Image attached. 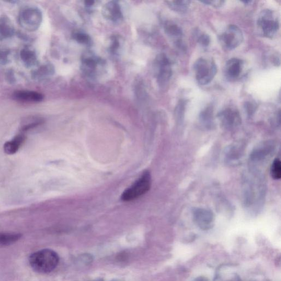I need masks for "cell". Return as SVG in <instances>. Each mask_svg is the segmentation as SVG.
<instances>
[{
	"label": "cell",
	"instance_id": "obj_1",
	"mask_svg": "<svg viewBox=\"0 0 281 281\" xmlns=\"http://www.w3.org/2000/svg\"><path fill=\"white\" fill-rule=\"evenodd\" d=\"M59 261L58 254L51 249L38 251L29 258L31 267L39 273L47 274L52 272L57 267Z\"/></svg>",
	"mask_w": 281,
	"mask_h": 281
},
{
	"label": "cell",
	"instance_id": "obj_24",
	"mask_svg": "<svg viewBox=\"0 0 281 281\" xmlns=\"http://www.w3.org/2000/svg\"><path fill=\"white\" fill-rule=\"evenodd\" d=\"M118 37L114 36L110 39L109 49L113 54H117L122 47L121 40Z\"/></svg>",
	"mask_w": 281,
	"mask_h": 281
},
{
	"label": "cell",
	"instance_id": "obj_28",
	"mask_svg": "<svg viewBox=\"0 0 281 281\" xmlns=\"http://www.w3.org/2000/svg\"><path fill=\"white\" fill-rule=\"evenodd\" d=\"M245 109L247 110L249 114H252L254 111V105L252 103L247 102L245 105Z\"/></svg>",
	"mask_w": 281,
	"mask_h": 281
},
{
	"label": "cell",
	"instance_id": "obj_29",
	"mask_svg": "<svg viewBox=\"0 0 281 281\" xmlns=\"http://www.w3.org/2000/svg\"><path fill=\"white\" fill-rule=\"evenodd\" d=\"M193 281H209V280L204 277H199L195 278Z\"/></svg>",
	"mask_w": 281,
	"mask_h": 281
},
{
	"label": "cell",
	"instance_id": "obj_7",
	"mask_svg": "<svg viewBox=\"0 0 281 281\" xmlns=\"http://www.w3.org/2000/svg\"><path fill=\"white\" fill-rule=\"evenodd\" d=\"M155 74L158 84L163 87L172 76V63L164 54H160L154 61Z\"/></svg>",
	"mask_w": 281,
	"mask_h": 281
},
{
	"label": "cell",
	"instance_id": "obj_2",
	"mask_svg": "<svg viewBox=\"0 0 281 281\" xmlns=\"http://www.w3.org/2000/svg\"><path fill=\"white\" fill-rule=\"evenodd\" d=\"M257 26L261 34L264 37L273 38L277 34L280 28L277 14L271 9L263 10L259 14Z\"/></svg>",
	"mask_w": 281,
	"mask_h": 281
},
{
	"label": "cell",
	"instance_id": "obj_31",
	"mask_svg": "<svg viewBox=\"0 0 281 281\" xmlns=\"http://www.w3.org/2000/svg\"><path fill=\"white\" fill-rule=\"evenodd\" d=\"M100 281V280H96V281Z\"/></svg>",
	"mask_w": 281,
	"mask_h": 281
},
{
	"label": "cell",
	"instance_id": "obj_23",
	"mask_svg": "<svg viewBox=\"0 0 281 281\" xmlns=\"http://www.w3.org/2000/svg\"><path fill=\"white\" fill-rule=\"evenodd\" d=\"M73 38L79 44L90 45L92 43L91 38L89 35L83 32H75L73 35Z\"/></svg>",
	"mask_w": 281,
	"mask_h": 281
},
{
	"label": "cell",
	"instance_id": "obj_17",
	"mask_svg": "<svg viewBox=\"0 0 281 281\" xmlns=\"http://www.w3.org/2000/svg\"><path fill=\"white\" fill-rule=\"evenodd\" d=\"M200 121L207 128H211L213 125V109L209 106L203 110L200 114Z\"/></svg>",
	"mask_w": 281,
	"mask_h": 281
},
{
	"label": "cell",
	"instance_id": "obj_6",
	"mask_svg": "<svg viewBox=\"0 0 281 281\" xmlns=\"http://www.w3.org/2000/svg\"><path fill=\"white\" fill-rule=\"evenodd\" d=\"M243 34L238 26L230 25L219 36V42L226 50L231 51L237 48L243 41Z\"/></svg>",
	"mask_w": 281,
	"mask_h": 281
},
{
	"label": "cell",
	"instance_id": "obj_11",
	"mask_svg": "<svg viewBox=\"0 0 281 281\" xmlns=\"http://www.w3.org/2000/svg\"><path fill=\"white\" fill-rule=\"evenodd\" d=\"M243 61L241 59L233 58L229 60L225 65V73L226 76L232 80L238 78L241 74L243 68Z\"/></svg>",
	"mask_w": 281,
	"mask_h": 281
},
{
	"label": "cell",
	"instance_id": "obj_15",
	"mask_svg": "<svg viewBox=\"0 0 281 281\" xmlns=\"http://www.w3.org/2000/svg\"><path fill=\"white\" fill-rule=\"evenodd\" d=\"M165 32L168 36L174 40L176 44H182V39L183 37V31L182 28L175 23L168 22L165 25Z\"/></svg>",
	"mask_w": 281,
	"mask_h": 281
},
{
	"label": "cell",
	"instance_id": "obj_26",
	"mask_svg": "<svg viewBox=\"0 0 281 281\" xmlns=\"http://www.w3.org/2000/svg\"><path fill=\"white\" fill-rule=\"evenodd\" d=\"M198 43L204 47L209 46L210 43V39L209 35L206 34H200L197 38Z\"/></svg>",
	"mask_w": 281,
	"mask_h": 281
},
{
	"label": "cell",
	"instance_id": "obj_8",
	"mask_svg": "<svg viewBox=\"0 0 281 281\" xmlns=\"http://www.w3.org/2000/svg\"><path fill=\"white\" fill-rule=\"evenodd\" d=\"M194 222L203 230H208L214 225V215L212 210L203 208H195L192 210Z\"/></svg>",
	"mask_w": 281,
	"mask_h": 281
},
{
	"label": "cell",
	"instance_id": "obj_25",
	"mask_svg": "<svg viewBox=\"0 0 281 281\" xmlns=\"http://www.w3.org/2000/svg\"><path fill=\"white\" fill-rule=\"evenodd\" d=\"M0 22H1L2 26L3 27V28H2L0 26V34H1V36L4 37H8L12 32L11 26H10L9 24L6 23V21H5V23H4V22L3 21L2 22L0 21Z\"/></svg>",
	"mask_w": 281,
	"mask_h": 281
},
{
	"label": "cell",
	"instance_id": "obj_16",
	"mask_svg": "<svg viewBox=\"0 0 281 281\" xmlns=\"http://www.w3.org/2000/svg\"><path fill=\"white\" fill-rule=\"evenodd\" d=\"M14 97L19 101L37 102L43 101L44 97L41 94L30 91H19L15 93Z\"/></svg>",
	"mask_w": 281,
	"mask_h": 281
},
{
	"label": "cell",
	"instance_id": "obj_19",
	"mask_svg": "<svg viewBox=\"0 0 281 281\" xmlns=\"http://www.w3.org/2000/svg\"><path fill=\"white\" fill-rule=\"evenodd\" d=\"M168 6L173 11L179 13H185L187 11L190 1H168L165 2Z\"/></svg>",
	"mask_w": 281,
	"mask_h": 281
},
{
	"label": "cell",
	"instance_id": "obj_4",
	"mask_svg": "<svg viewBox=\"0 0 281 281\" xmlns=\"http://www.w3.org/2000/svg\"><path fill=\"white\" fill-rule=\"evenodd\" d=\"M195 78L199 84L205 85L212 81L217 73V66L212 60L199 58L194 64Z\"/></svg>",
	"mask_w": 281,
	"mask_h": 281
},
{
	"label": "cell",
	"instance_id": "obj_5",
	"mask_svg": "<svg viewBox=\"0 0 281 281\" xmlns=\"http://www.w3.org/2000/svg\"><path fill=\"white\" fill-rule=\"evenodd\" d=\"M104 67L103 60L92 52L85 53L82 57L81 70L90 79H96Z\"/></svg>",
	"mask_w": 281,
	"mask_h": 281
},
{
	"label": "cell",
	"instance_id": "obj_9",
	"mask_svg": "<svg viewBox=\"0 0 281 281\" xmlns=\"http://www.w3.org/2000/svg\"><path fill=\"white\" fill-rule=\"evenodd\" d=\"M102 13L105 19L113 23H121L124 19L123 10L118 1H111L104 4Z\"/></svg>",
	"mask_w": 281,
	"mask_h": 281
},
{
	"label": "cell",
	"instance_id": "obj_32",
	"mask_svg": "<svg viewBox=\"0 0 281 281\" xmlns=\"http://www.w3.org/2000/svg\"></svg>",
	"mask_w": 281,
	"mask_h": 281
},
{
	"label": "cell",
	"instance_id": "obj_3",
	"mask_svg": "<svg viewBox=\"0 0 281 281\" xmlns=\"http://www.w3.org/2000/svg\"><path fill=\"white\" fill-rule=\"evenodd\" d=\"M151 184V176L148 171H145L132 187L125 190L122 199L125 202H130L141 197L150 189Z\"/></svg>",
	"mask_w": 281,
	"mask_h": 281
},
{
	"label": "cell",
	"instance_id": "obj_12",
	"mask_svg": "<svg viewBox=\"0 0 281 281\" xmlns=\"http://www.w3.org/2000/svg\"><path fill=\"white\" fill-rule=\"evenodd\" d=\"M42 14L39 10L35 9H28L26 10L22 14V23L25 26L35 28L39 26L41 22Z\"/></svg>",
	"mask_w": 281,
	"mask_h": 281
},
{
	"label": "cell",
	"instance_id": "obj_27",
	"mask_svg": "<svg viewBox=\"0 0 281 281\" xmlns=\"http://www.w3.org/2000/svg\"><path fill=\"white\" fill-rule=\"evenodd\" d=\"M203 3L209 5V6H213L215 8H219L223 6L225 1H210V0H205V1H200Z\"/></svg>",
	"mask_w": 281,
	"mask_h": 281
},
{
	"label": "cell",
	"instance_id": "obj_10",
	"mask_svg": "<svg viewBox=\"0 0 281 281\" xmlns=\"http://www.w3.org/2000/svg\"><path fill=\"white\" fill-rule=\"evenodd\" d=\"M218 117L223 126L227 129L237 127L241 123V118L236 109L227 108L218 114Z\"/></svg>",
	"mask_w": 281,
	"mask_h": 281
},
{
	"label": "cell",
	"instance_id": "obj_13",
	"mask_svg": "<svg viewBox=\"0 0 281 281\" xmlns=\"http://www.w3.org/2000/svg\"><path fill=\"white\" fill-rule=\"evenodd\" d=\"M25 140H26V137L24 135H17L12 140L4 143V152L9 155L16 153L24 142Z\"/></svg>",
	"mask_w": 281,
	"mask_h": 281
},
{
	"label": "cell",
	"instance_id": "obj_21",
	"mask_svg": "<svg viewBox=\"0 0 281 281\" xmlns=\"http://www.w3.org/2000/svg\"><path fill=\"white\" fill-rule=\"evenodd\" d=\"M270 174L275 180H280L281 178V163L279 158L274 159L270 168Z\"/></svg>",
	"mask_w": 281,
	"mask_h": 281
},
{
	"label": "cell",
	"instance_id": "obj_18",
	"mask_svg": "<svg viewBox=\"0 0 281 281\" xmlns=\"http://www.w3.org/2000/svg\"><path fill=\"white\" fill-rule=\"evenodd\" d=\"M22 235L14 233H0V246H6L17 242Z\"/></svg>",
	"mask_w": 281,
	"mask_h": 281
},
{
	"label": "cell",
	"instance_id": "obj_20",
	"mask_svg": "<svg viewBox=\"0 0 281 281\" xmlns=\"http://www.w3.org/2000/svg\"><path fill=\"white\" fill-rule=\"evenodd\" d=\"M242 155V150L239 149L237 145H233L228 148L226 157L228 162L239 161V159Z\"/></svg>",
	"mask_w": 281,
	"mask_h": 281
},
{
	"label": "cell",
	"instance_id": "obj_30",
	"mask_svg": "<svg viewBox=\"0 0 281 281\" xmlns=\"http://www.w3.org/2000/svg\"><path fill=\"white\" fill-rule=\"evenodd\" d=\"M229 281H242L238 275H235L234 278L231 279Z\"/></svg>",
	"mask_w": 281,
	"mask_h": 281
},
{
	"label": "cell",
	"instance_id": "obj_22",
	"mask_svg": "<svg viewBox=\"0 0 281 281\" xmlns=\"http://www.w3.org/2000/svg\"><path fill=\"white\" fill-rule=\"evenodd\" d=\"M43 123V120L39 118H32L23 122L21 125V130L23 132L33 129L39 126Z\"/></svg>",
	"mask_w": 281,
	"mask_h": 281
},
{
	"label": "cell",
	"instance_id": "obj_14",
	"mask_svg": "<svg viewBox=\"0 0 281 281\" xmlns=\"http://www.w3.org/2000/svg\"><path fill=\"white\" fill-rule=\"evenodd\" d=\"M273 145L269 143H264L260 145L257 148L254 149L252 154L250 155V159L253 162H258L262 161L265 157H267L273 150Z\"/></svg>",
	"mask_w": 281,
	"mask_h": 281
}]
</instances>
